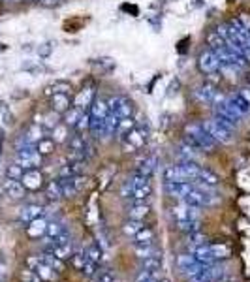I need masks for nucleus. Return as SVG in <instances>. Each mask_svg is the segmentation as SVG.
<instances>
[{
    "label": "nucleus",
    "instance_id": "a18cd8bd",
    "mask_svg": "<svg viewBox=\"0 0 250 282\" xmlns=\"http://www.w3.org/2000/svg\"><path fill=\"white\" fill-rule=\"evenodd\" d=\"M152 278H158V271H149V269H141L136 276V282H149Z\"/></svg>",
    "mask_w": 250,
    "mask_h": 282
},
{
    "label": "nucleus",
    "instance_id": "7ed1b4c3",
    "mask_svg": "<svg viewBox=\"0 0 250 282\" xmlns=\"http://www.w3.org/2000/svg\"><path fill=\"white\" fill-rule=\"evenodd\" d=\"M203 128L211 134V137H213L216 143H226V145H228V143L233 141V132L228 130L226 126H222L220 122H216L214 119L205 120V122H203Z\"/></svg>",
    "mask_w": 250,
    "mask_h": 282
},
{
    "label": "nucleus",
    "instance_id": "0eeeda50",
    "mask_svg": "<svg viewBox=\"0 0 250 282\" xmlns=\"http://www.w3.org/2000/svg\"><path fill=\"white\" fill-rule=\"evenodd\" d=\"M172 217L175 220H200L201 211H200V207L181 203V205H177V207H173L172 209Z\"/></svg>",
    "mask_w": 250,
    "mask_h": 282
},
{
    "label": "nucleus",
    "instance_id": "412c9836",
    "mask_svg": "<svg viewBox=\"0 0 250 282\" xmlns=\"http://www.w3.org/2000/svg\"><path fill=\"white\" fill-rule=\"evenodd\" d=\"M83 166H85V160H71L70 164H66L64 168L60 169L58 177H75L83 173Z\"/></svg>",
    "mask_w": 250,
    "mask_h": 282
},
{
    "label": "nucleus",
    "instance_id": "ddd939ff",
    "mask_svg": "<svg viewBox=\"0 0 250 282\" xmlns=\"http://www.w3.org/2000/svg\"><path fill=\"white\" fill-rule=\"evenodd\" d=\"M216 89H214V85L211 83H203L200 85L196 91H194V96L200 100V102H203V104H213L214 102V96H216Z\"/></svg>",
    "mask_w": 250,
    "mask_h": 282
},
{
    "label": "nucleus",
    "instance_id": "864d4df0",
    "mask_svg": "<svg viewBox=\"0 0 250 282\" xmlns=\"http://www.w3.org/2000/svg\"><path fill=\"white\" fill-rule=\"evenodd\" d=\"M45 2H47V4H53V2H55V0H45Z\"/></svg>",
    "mask_w": 250,
    "mask_h": 282
},
{
    "label": "nucleus",
    "instance_id": "9d476101",
    "mask_svg": "<svg viewBox=\"0 0 250 282\" xmlns=\"http://www.w3.org/2000/svg\"><path fill=\"white\" fill-rule=\"evenodd\" d=\"M198 66H200V70L203 72V74H214V72L218 70V58H216V55H214L213 51L207 49L200 55Z\"/></svg>",
    "mask_w": 250,
    "mask_h": 282
},
{
    "label": "nucleus",
    "instance_id": "c85d7f7f",
    "mask_svg": "<svg viewBox=\"0 0 250 282\" xmlns=\"http://www.w3.org/2000/svg\"><path fill=\"white\" fill-rule=\"evenodd\" d=\"M162 256L160 254H154V256H149V258H143L141 260V267L149 269V271H160L162 269Z\"/></svg>",
    "mask_w": 250,
    "mask_h": 282
},
{
    "label": "nucleus",
    "instance_id": "09e8293b",
    "mask_svg": "<svg viewBox=\"0 0 250 282\" xmlns=\"http://www.w3.org/2000/svg\"><path fill=\"white\" fill-rule=\"evenodd\" d=\"M194 263H196V256H194V254H183V256L179 258V267L181 269L190 267Z\"/></svg>",
    "mask_w": 250,
    "mask_h": 282
},
{
    "label": "nucleus",
    "instance_id": "5fc2aeb1",
    "mask_svg": "<svg viewBox=\"0 0 250 282\" xmlns=\"http://www.w3.org/2000/svg\"><path fill=\"white\" fill-rule=\"evenodd\" d=\"M8 2H21V0H8Z\"/></svg>",
    "mask_w": 250,
    "mask_h": 282
},
{
    "label": "nucleus",
    "instance_id": "4be33fe9",
    "mask_svg": "<svg viewBox=\"0 0 250 282\" xmlns=\"http://www.w3.org/2000/svg\"><path fill=\"white\" fill-rule=\"evenodd\" d=\"M32 271H36V275L42 278V282H51L53 278H55V273H57L55 269H51L43 260L40 261V263H38V265H36Z\"/></svg>",
    "mask_w": 250,
    "mask_h": 282
},
{
    "label": "nucleus",
    "instance_id": "8fccbe9b",
    "mask_svg": "<svg viewBox=\"0 0 250 282\" xmlns=\"http://www.w3.org/2000/svg\"><path fill=\"white\" fill-rule=\"evenodd\" d=\"M87 256H89V260L96 261V263H100L102 260V248L98 245H93V247L87 250Z\"/></svg>",
    "mask_w": 250,
    "mask_h": 282
},
{
    "label": "nucleus",
    "instance_id": "b1692460",
    "mask_svg": "<svg viewBox=\"0 0 250 282\" xmlns=\"http://www.w3.org/2000/svg\"><path fill=\"white\" fill-rule=\"evenodd\" d=\"M198 183L205 184V186H211V188H214L216 184L220 183V179H218V175L216 173H213L211 169H201L200 175H198V179H196Z\"/></svg>",
    "mask_w": 250,
    "mask_h": 282
},
{
    "label": "nucleus",
    "instance_id": "de8ad7c7",
    "mask_svg": "<svg viewBox=\"0 0 250 282\" xmlns=\"http://www.w3.org/2000/svg\"><path fill=\"white\" fill-rule=\"evenodd\" d=\"M21 280L23 282H42V278L36 275V271L27 267L25 271H21Z\"/></svg>",
    "mask_w": 250,
    "mask_h": 282
},
{
    "label": "nucleus",
    "instance_id": "a878e982",
    "mask_svg": "<svg viewBox=\"0 0 250 282\" xmlns=\"http://www.w3.org/2000/svg\"><path fill=\"white\" fill-rule=\"evenodd\" d=\"M209 254L214 261L216 260H224V258H229V247L228 245H214V243H209Z\"/></svg>",
    "mask_w": 250,
    "mask_h": 282
},
{
    "label": "nucleus",
    "instance_id": "603ef678",
    "mask_svg": "<svg viewBox=\"0 0 250 282\" xmlns=\"http://www.w3.org/2000/svg\"><path fill=\"white\" fill-rule=\"evenodd\" d=\"M6 47H4V43H0V51H4Z\"/></svg>",
    "mask_w": 250,
    "mask_h": 282
},
{
    "label": "nucleus",
    "instance_id": "f3484780",
    "mask_svg": "<svg viewBox=\"0 0 250 282\" xmlns=\"http://www.w3.org/2000/svg\"><path fill=\"white\" fill-rule=\"evenodd\" d=\"M122 141H124V143H128V145H132L134 149H139L143 143L147 141V135L143 134V130L139 126H134L128 132V135H126V137H124Z\"/></svg>",
    "mask_w": 250,
    "mask_h": 282
},
{
    "label": "nucleus",
    "instance_id": "79ce46f5",
    "mask_svg": "<svg viewBox=\"0 0 250 282\" xmlns=\"http://www.w3.org/2000/svg\"><path fill=\"white\" fill-rule=\"evenodd\" d=\"M71 261H73V265L81 271V269L85 267V263L89 261V256H87V250H79V252L71 254Z\"/></svg>",
    "mask_w": 250,
    "mask_h": 282
},
{
    "label": "nucleus",
    "instance_id": "a211bd4d",
    "mask_svg": "<svg viewBox=\"0 0 250 282\" xmlns=\"http://www.w3.org/2000/svg\"><path fill=\"white\" fill-rule=\"evenodd\" d=\"M45 132H43V126L42 124H32V126L27 130V134H25V137H23V143L25 145H36L40 139H43L45 137Z\"/></svg>",
    "mask_w": 250,
    "mask_h": 282
},
{
    "label": "nucleus",
    "instance_id": "4c0bfd02",
    "mask_svg": "<svg viewBox=\"0 0 250 282\" xmlns=\"http://www.w3.org/2000/svg\"><path fill=\"white\" fill-rule=\"evenodd\" d=\"M51 139L55 141V143H64L68 139V126L66 124H57V126L53 128V137Z\"/></svg>",
    "mask_w": 250,
    "mask_h": 282
},
{
    "label": "nucleus",
    "instance_id": "e433bc0d",
    "mask_svg": "<svg viewBox=\"0 0 250 282\" xmlns=\"http://www.w3.org/2000/svg\"><path fill=\"white\" fill-rule=\"evenodd\" d=\"M134 239H136V245L152 243V239H154V232H152L150 228H141V230H139V232L134 235Z\"/></svg>",
    "mask_w": 250,
    "mask_h": 282
},
{
    "label": "nucleus",
    "instance_id": "a19ab883",
    "mask_svg": "<svg viewBox=\"0 0 250 282\" xmlns=\"http://www.w3.org/2000/svg\"><path fill=\"white\" fill-rule=\"evenodd\" d=\"M64 226L58 224V222H49L47 224V230H45V235L49 237V239H55V237H58L60 233H64Z\"/></svg>",
    "mask_w": 250,
    "mask_h": 282
},
{
    "label": "nucleus",
    "instance_id": "7c9ffc66",
    "mask_svg": "<svg viewBox=\"0 0 250 282\" xmlns=\"http://www.w3.org/2000/svg\"><path fill=\"white\" fill-rule=\"evenodd\" d=\"M70 91H71L70 83H66V81H55V83L49 85L45 89V94H49V96H53V94H68Z\"/></svg>",
    "mask_w": 250,
    "mask_h": 282
},
{
    "label": "nucleus",
    "instance_id": "bb28decb",
    "mask_svg": "<svg viewBox=\"0 0 250 282\" xmlns=\"http://www.w3.org/2000/svg\"><path fill=\"white\" fill-rule=\"evenodd\" d=\"M134 252H136L139 260H143V258H149V256L158 254V248L154 247V243H143V245H136L134 247Z\"/></svg>",
    "mask_w": 250,
    "mask_h": 282
},
{
    "label": "nucleus",
    "instance_id": "f03ea898",
    "mask_svg": "<svg viewBox=\"0 0 250 282\" xmlns=\"http://www.w3.org/2000/svg\"><path fill=\"white\" fill-rule=\"evenodd\" d=\"M186 134L192 135L194 139L198 141V145L201 147V151H213L216 147V141L211 137L207 130L203 128V124H188L186 126Z\"/></svg>",
    "mask_w": 250,
    "mask_h": 282
},
{
    "label": "nucleus",
    "instance_id": "6e6552de",
    "mask_svg": "<svg viewBox=\"0 0 250 282\" xmlns=\"http://www.w3.org/2000/svg\"><path fill=\"white\" fill-rule=\"evenodd\" d=\"M226 104H228L239 117H244V115L250 113V102L246 100V96H244L243 92H237V94L228 96V98H226Z\"/></svg>",
    "mask_w": 250,
    "mask_h": 282
},
{
    "label": "nucleus",
    "instance_id": "6ab92c4d",
    "mask_svg": "<svg viewBox=\"0 0 250 282\" xmlns=\"http://www.w3.org/2000/svg\"><path fill=\"white\" fill-rule=\"evenodd\" d=\"M45 252H51L53 256H57L58 260H66V258H71V241L68 243H62V245H51V247L45 248Z\"/></svg>",
    "mask_w": 250,
    "mask_h": 282
},
{
    "label": "nucleus",
    "instance_id": "f257e3e1",
    "mask_svg": "<svg viewBox=\"0 0 250 282\" xmlns=\"http://www.w3.org/2000/svg\"><path fill=\"white\" fill-rule=\"evenodd\" d=\"M15 162L19 164L25 171H27V169H36L42 164V155L36 151V145H23V147H19V151H17Z\"/></svg>",
    "mask_w": 250,
    "mask_h": 282
},
{
    "label": "nucleus",
    "instance_id": "6e6d98bb",
    "mask_svg": "<svg viewBox=\"0 0 250 282\" xmlns=\"http://www.w3.org/2000/svg\"><path fill=\"white\" fill-rule=\"evenodd\" d=\"M32 2H40V0H32Z\"/></svg>",
    "mask_w": 250,
    "mask_h": 282
},
{
    "label": "nucleus",
    "instance_id": "9b49d317",
    "mask_svg": "<svg viewBox=\"0 0 250 282\" xmlns=\"http://www.w3.org/2000/svg\"><path fill=\"white\" fill-rule=\"evenodd\" d=\"M2 190L6 192V196H10L12 199H21V197H25V190L27 188L23 186L21 181L6 177V181L2 183Z\"/></svg>",
    "mask_w": 250,
    "mask_h": 282
},
{
    "label": "nucleus",
    "instance_id": "72a5a7b5",
    "mask_svg": "<svg viewBox=\"0 0 250 282\" xmlns=\"http://www.w3.org/2000/svg\"><path fill=\"white\" fill-rule=\"evenodd\" d=\"M42 260L49 265L51 269H55L57 273H60V271H64V263H62V260H58L57 256H53L51 252H45L42 256Z\"/></svg>",
    "mask_w": 250,
    "mask_h": 282
},
{
    "label": "nucleus",
    "instance_id": "4468645a",
    "mask_svg": "<svg viewBox=\"0 0 250 282\" xmlns=\"http://www.w3.org/2000/svg\"><path fill=\"white\" fill-rule=\"evenodd\" d=\"M93 102H94V89L93 87H83V89L77 92L75 100H73V106L85 111V107H91Z\"/></svg>",
    "mask_w": 250,
    "mask_h": 282
},
{
    "label": "nucleus",
    "instance_id": "58836bf2",
    "mask_svg": "<svg viewBox=\"0 0 250 282\" xmlns=\"http://www.w3.org/2000/svg\"><path fill=\"white\" fill-rule=\"evenodd\" d=\"M43 128H47V130H53V128L58 124V113L57 111H51L47 115H42V122H40Z\"/></svg>",
    "mask_w": 250,
    "mask_h": 282
},
{
    "label": "nucleus",
    "instance_id": "393cba45",
    "mask_svg": "<svg viewBox=\"0 0 250 282\" xmlns=\"http://www.w3.org/2000/svg\"><path fill=\"white\" fill-rule=\"evenodd\" d=\"M150 213V207L145 201L143 203H134L132 207L128 209V217L130 219H134V220H143L147 215Z\"/></svg>",
    "mask_w": 250,
    "mask_h": 282
},
{
    "label": "nucleus",
    "instance_id": "c03bdc74",
    "mask_svg": "<svg viewBox=\"0 0 250 282\" xmlns=\"http://www.w3.org/2000/svg\"><path fill=\"white\" fill-rule=\"evenodd\" d=\"M93 282H115V275L107 269L96 271V275L93 276Z\"/></svg>",
    "mask_w": 250,
    "mask_h": 282
},
{
    "label": "nucleus",
    "instance_id": "dca6fc26",
    "mask_svg": "<svg viewBox=\"0 0 250 282\" xmlns=\"http://www.w3.org/2000/svg\"><path fill=\"white\" fill-rule=\"evenodd\" d=\"M47 220L40 217V219H34L32 222H29L27 226V233H29L32 239H38V237H43L45 235V230H47Z\"/></svg>",
    "mask_w": 250,
    "mask_h": 282
},
{
    "label": "nucleus",
    "instance_id": "20e7f679",
    "mask_svg": "<svg viewBox=\"0 0 250 282\" xmlns=\"http://www.w3.org/2000/svg\"><path fill=\"white\" fill-rule=\"evenodd\" d=\"M58 183H60V188H62V196L71 197L79 194L87 186V179L81 175L75 177H58Z\"/></svg>",
    "mask_w": 250,
    "mask_h": 282
},
{
    "label": "nucleus",
    "instance_id": "1a4fd4ad",
    "mask_svg": "<svg viewBox=\"0 0 250 282\" xmlns=\"http://www.w3.org/2000/svg\"><path fill=\"white\" fill-rule=\"evenodd\" d=\"M21 183L27 190H40L43 184V175L38 169H27L21 177Z\"/></svg>",
    "mask_w": 250,
    "mask_h": 282
},
{
    "label": "nucleus",
    "instance_id": "aec40b11",
    "mask_svg": "<svg viewBox=\"0 0 250 282\" xmlns=\"http://www.w3.org/2000/svg\"><path fill=\"white\" fill-rule=\"evenodd\" d=\"M70 98L68 94H53L51 96V109L57 113H66L70 109Z\"/></svg>",
    "mask_w": 250,
    "mask_h": 282
},
{
    "label": "nucleus",
    "instance_id": "49530a36",
    "mask_svg": "<svg viewBox=\"0 0 250 282\" xmlns=\"http://www.w3.org/2000/svg\"><path fill=\"white\" fill-rule=\"evenodd\" d=\"M188 243H192L194 247H200V245H203V243H207V237H205L201 232L188 233Z\"/></svg>",
    "mask_w": 250,
    "mask_h": 282
},
{
    "label": "nucleus",
    "instance_id": "5701e85b",
    "mask_svg": "<svg viewBox=\"0 0 250 282\" xmlns=\"http://www.w3.org/2000/svg\"><path fill=\"white\" fill-rule=\"evenodd\" d=\"M134 126H136L134 119H132V117H124V119L119 120V124H117V130H115V135H117L119 139H124V137L128 135V132Z\"/></svg>",
    "mask_w": 250,
    "mask_h": 282
},
{
    "label": "nucleus",
    "instance_id": "39448f33",
    "mask_svg": "<svg viewBox=\"0 0 250 282\" xmlns=\"http://www.w3.org/2000/svg\"><path fill=\"white\" fill-rule=\"evenodd\" d=\"M107 106H109V111H115L121 119L132 117V113H134L132 102L128 98H122V96H109L107 98Z\"/></svg>",
    "mask_w": 250,
    "mask_h": 282
},
{
    "label": "nucleus",
    "instance_id": "c9c22d12",
    "mask_svg": "<svg viewBox=\"0 0 250 282\" xmlns=\"http://www.w3.org/2000/svg\"><path fill=\"white\" fill-rule=\"evenodd\" d=\"M45 194H47V197L49 199H60L62 196V188H60V183L57 181H49V184H47V188H45Z\"/></svg>",
    "mask_w": 250,
    "mask_h": 282
},
{
    "label": "nucleus",
    "instance_id": "473e14b6",
    "mask_svg": "<svg viewBox=\"0 0 250 282\" xmlns=\"http://www.w3.org/2000/svg\"><path fill=\"white\" fill-rule=\"evenodd\" d=\"M81 115H83V109H79V107H70L68 111L64 113V124L66 126H73L77 124V120L81 119Z\"/></svg>",
    "mask_w": 250,
    "mask_h": 282
},
{
    "label": "nucleus",
    "instance_id": "423d86ee",
    "mask_svg": "<svg viewBox=\"0 0 250 282\" xmlns=\"http://www.w3.org/2000/svg\"><path fill=\"white\" fill-rule=\"evenodd\" d=\"M164 190H165L168 196L177 197V199H183L188 192L194 190V183L192 181H165Z\"/></svg>",
    "mask_w": 250,
    "mask_h": 282
},
{
    "label": "nucleus",
    "instance_id": "ea45409f",
    "mask_svg": "<svg viewBox=\"0 0 250 282\" xmlns=\"http://www.w3.org/2000/svg\"><path fill=\"white\" fill-rule=\"evenodd\" d=\"M89 126H91V113L89 111H83L81 115V119L77 120V124H75V130H77L79 135H83L85 132H89Z\"/></svg>",
    "mask_w": 250,
    "mask_h": 282
},
{
    "label": "nucleus",
    "instance_id": "2f4dec72",
    "mask_svg": "<svg viewBox=\"0 0 250 282\" xmlns=\"http://www.w3.org/2000/svg\"><path fill=\"white\" fill-rule=\"evenodd\" d=\"M177 230L185 233H194V232H200L201 224L200 220H177Z\"/></svg>",
    "mask_w": 250,
    "mask_h": 282
},
{
    "label": "nucleus",
    "instance_id": "2eb2a0df",
    "mask_svg": "<svg viewBox=\"0 0 250 282\" xmlns=\"http://www.w3.org/2000/svg\"><path fill=\"white\" fill-rule=\"evenodd\" d=\"M91 119L106 120V117L109 115V106H107V100L104 98H94V102L91 104Z\"/></svg>",
    "mask_w": 250,
    "mask_h": 282
},
{
    "label": "nucleus",
    "instance_id": "3c124183",
    "mask_svg": "<svg viewBox=\"0 0 250 282\" xmlns=\"http://www.w3.org/2000/svg\"><path fill=\"white\" fill-rule=\"evenodd\" d=\"M96 271H98V263H96V261H93V260L87 261L85 267L81 269V273H83V275H87V276H94V275H96Z\"/></svg>",
    "mask_w": 250,
    "mask_h": 282
},
{
    "label": "nucleus",
    "instance_id": "c756f323",
    "mask_svg": "<svg viewBox=\"0 0 250 282\" xmlns=\"http://www.w3.org/2000/svg\"><path fill=\"white\" fill-rule=\"evenodd\" d=\"M141 228H145V224H143V220H134L130 219L126 220L124 224H122V232H124V235H128V237H134Z\"/></svg>",
    "mask_w": 250,
    "mask_h": 282
},
{
    "label": "nucleus",
    "instance_id": "f8f14e48",
    "mask_svg": "<svg viewBox=\"0 0 250 282\" xmlns=\"http://www.w3.org/2000/svg\"><path fill=\"white\" fill-rule=\"evenodd\" d=\"M43 215V207L42 205H36V203H29L21 207V211H19V220L25 222V224H29L32 222L34 219H40Z\"/></svg>",
    "mask_w": 250,
    "mask_h": 282
},
{
    "label": "nucleus",
    "instance_id": "cd10ccee",
    "mask_svg": "<svg viewBox=\"0 0 250 282\" xmlns=\"http://www.w3.org/2000/svg\"><path fill=\"white\" fill-rule=\"evenodd\" d=\"M152 190H150V184H145V186H139V188H132V194L130 197L136 201V203H143L145 199H149Z\"/></svg>",
    "mask_w": 250,
    "mask_h": 282
},
{
    "label": "nucleus",
    "instance_id": "f704fd0d",
    "mask_svg": "<svg viewBox=\"0 0 250 282\" xmlns=\"http://www.w3.org/2000/svg\"><path fill=\"white\" fill-rule=\"evenodd\" d=\"M36 151L40 153V155H51L53 151H55V141L49 139V137H43V139H40L38 143H36Z\"/></svg>",
    "mask_w": 250,
    "mask_h": 282
},
{
    "label": "nucleus",
    "instance_id": "37998d69",
    "mask_svg": "<svg viewBox=\"0 0 250 282\" xmlns=\"http://www.w3.org/2000/svg\"><path fill=\"white\" fill-rule=\"evenodd\" d=\"M23 173H25V169H23L17 162L6 168V177H10V179H17V181H21Z\"/></svg>",
    "mask_w": 250,
    "mask_h": 282
}]
</instances>
